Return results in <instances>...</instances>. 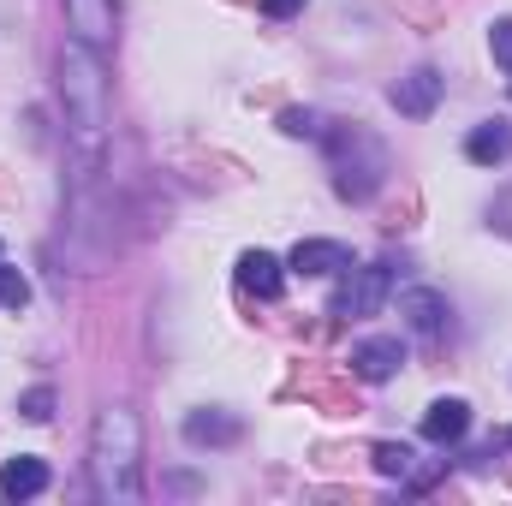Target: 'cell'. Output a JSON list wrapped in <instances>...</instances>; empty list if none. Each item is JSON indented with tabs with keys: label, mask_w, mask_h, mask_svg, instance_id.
<instances>
[{
	"label": "cell",
	"mask_w": 512,
	"mask_h": 506,
	"mask_svg": "<svg viewBox=\"0 0 512 506\" xmlns=\"http://www.w3.org/2000/svg\"><path fill=\"white\" fill-rule=\"evenodd\" d=\"M328 161H334V191L346 197V203H364V197H376L387 179V149L376 131L364 126H340L328 131Z\"/></svg>",
	"instance_id": "3957f363"
},
{
	"label": "cell",
	"mask_w": 512,
	"mask_h": 506,
	"mask_svg": "<svg viewBox=\"0 0 512 506\" xmlns=\"http://www.w3.org/2000/svg\"><path fill=\"white\" fill-rule=\"evenodd\" d=\"M399 364H405V346H399V340H387V334L364 340V346H352V376H358V381H387Z\"/></svg>",
	"instance_id": "ba28073f"
},
{
	"label": "cell",
	"mask_w": 512,
	"mask_h": 506,
	"mask_svg": "<svg viewBox=\"0 0 512 506\" xmlns=\"http://www.w3.org/2000/svg\"><path fill=\"white\" fill-rule=\"evenodd\" d=\"M24 304H30V280L0 262V310H24Z\"/></svg>",
	"instance_id": "2e32d148"
},
{
	"label": "cell",
	"mask_w": 512,
	"mask_h": 506,
	"mask_svg": "<svg viewBox=\"0 0 512 506\" xmlns=\"http://www.w3.org/2000/svg\"><path fill=\"white\" fill-rule=\"evenodd\" d=\"M507 84H512V78H507Z\"/></svg>",
	"instance_id": "44dd1931"
},
{
	"label": "cell",
	"mask_w": 512,
	"mask_h": 506,
	"mask_svg": "<svg viewBox=\"0 0 512 506\" xmlns=\"http://www.w3.org/2000/svg\"><path fill=\"white\" fill-rule=\"evenodd\" d=\"M18 411H24L30 423H48V417H54V387H30V393L18 399Z\"/></svg>",
	"instance_id": "e0dca14e"
},
{
	"label": "cell",
	"mask_w": 512,
	"mask_h": 506,
	"mask_svg": "<svg viewBox=\"0 0 512 506\" xmlns=\"http://www.w3.org/2000/svg\"><path fill=\"white\" fill-rule=\"evenodd\" d=\"M465 155H471L477 167H501V161H512V126L507 120H483V126L465 137Z\"/></svg>",
	"instance_id": "4fadbf2b"
},
{
	"label": "cell",
	"mask_w": 512,
	"mask_h": 506,
	"mask_svg": "<svg viewBox=\"0 0 512 506\" xmlns=\"http://www.w3.org/2000/svg\"><path fill=\"white\" fill-rule=\"evenodd\" d=\"M489 54H495V66L512 72V18H501V24L489 30Z\"/></svg>",
	"instance_id": "ac0fdd59"
},
{
	"label": "cell",
	"mask_w": 512,
	"mask_h": 506,
	"mask_svg": "<svg viewBox=\"0 0 512 506\" xmlns=\"http://www.w3.org/2000/svg\"><path fill=\"white\" fill-rule=\"evenodd\" d=\"M60 102H66V120L72 137L84 149V161L102 155V137H108V72H102V48L90 42H66L60 48Z\"/></svg>",
	"instance_id": "6da1fadb"
},
{
	"label": "cell",
	"mask_w": 512,
	"mask_h": 506,
	"mask_svg": "<svg viewBox=\"0 0 512 506\" xmlns=\"http://www.w3.org/2000/svg\"><path fill=\"white\" fill-rule=\"evenodd\" d=\"M239 435H245V423L227 417V411H191L185 417V441L191 447H233Z\"/></svg>",
	"instance_id": "30bf717a"
},
{
	"label": "cell",
	"mask_w": 512,
	"mask_h": 506,
	"mask_svg": "<svg viewBox=\"0 0 512 506\" xmlns=\"http://www.w3.org/2000/svg\"><path fill=\"white\" fill-rule=\"evenodd\" d=\"M42 489H48V465H42V459L18 453V459L0 465V495H6V501H30V495H42Z\"/></svg>",
	"instance_id": "8fae6325"
},
{
	"label": "cell",
	"mask_w": 512,
	"mask_h": 506,
	"mask_svg": "<svg viewBox=\"0 0 512 506\" xmlns=\"http://www.w3.org/2000/svg\"><path fill=\"white\" fill-rule=\"evenodd\" d=\"M114 0H66V24H72V36L78 42H90V48H108L114 42Z\"/></svg>",
	"instance_id": "8992f818"
},
{
	"label": "cell",
	"mask_w": 512,
	"mask_h": 506,
	"mask_svg": "<svg viewBox=\"0 0 512 506\" xmlns=\"http://www.w3.org/2000/svg\"><path fill=\"white\" fill-rule=\"evenodd\" d=\"M465 429H471V405H465V399H435V405L423 411V441H435V447L465 441Z\"/></svg>",
	"instance_id": "52a82bcc"
},
{
	"label": "cell",
	"mask_w": 512,
	"mask_h": 506,
	"mask_svg": "<svg viewBox=\"0 0 512 506\" xmlns=\"http://www.w3.org/2000/svg\"><path fill=\"white\" fill-rule=\"evenodd\" d=\"M399 310H405V316H411V328H417V334H429V340H435V334H441V322H447V298H441V292H429V286H411V292L399 298Z\"/></svg>",
	"instance_id": "5bb4252c"
},
{
	"label": "cell",
	"mask_w": 512,
	"mask_h": 506,
	"mask_svg": "<svg viewBox=\"0 0 512 506\" xmlns=\"http://www.w3.org/2000/svg\"><path fill=\"white\" fill-rule=\"evenodd\" d=\"M298 6H304V0H262V12H268V18H292Z\"/></svg>",
	"instance_id": "ffe728a7"
},
{
	"label": "cell",
	"mask_w": 512,
	"mask_h": 506,
	"mask_svg": "<svg viewBox=\"0 0 512 506\" xmlns=\"http://www.w3.org/2000/svg\"><path fill=\"white\" fill-rule=\"evenodd\" d=\"M280 126L292 131V137H322V126H316V114H298V108H292V114H286Z\"/></svg>",
	"instance_id": "d6986e66"
},
{
	"label": "cell",
	"mask_w": 512,
	"mask_h": 506,
	"mask_svg": "<svg viewBox=\"0 0 512 506\" xmlns=\"http://www.w3.org/2000/svg\"><path fill=\"white\" fill-rule=\"evenodd\" d=\"M239 286H245V292H256V298H280V286H286V268H280V256L245 251V256H239Z\"/></svg>",
	"instance_id": "7c38bea8"
},
{
	"label": "cell",
	"mask_w": 512,
	"mask_h": 506,
	"mask_svg": "<svg viewBox=\"0 0 512 506\" xmlns=\"http://www.w3.org/2000/svg\"><path fill=\"white\" fill-rule=\"evenodd\" d=\"M441 90H447V78H441L435 66H417V72H405V78L387 90V102H393L405 120H429L435 102H441Z\"/></svg>",
	"instance_id": "5b68a950"
},
{
	"label": "cell",
	"mask_w": 512,
	"mask_h": 506,
	"mask_svg": "<svg viewBox=\"0 0 512 506\" xmlns=\"http://www.w3.org/2000/svg\"><path fill=\"white\" fill-rule=\"evenodd\" d=\"M387 286H393V274H387V262H364V268H346V280H340V292H334V316L340 322H370L376 310L387 304Z\"/></svg>",
	"instance_id": "277c9868"
},
{
	"label": "cell",
	"mask_w": 512,
	"mask_h": 506,
	"mask_svg": "<svg viewBox=\"0 0 512 506\" xmlns=\"http://www.w3.org/2000/svg\"><path fill=\"white\" fill-rule=\"evenodd\" d=\"M352 268V251L340 239H298L292 251V274H346Z\"/></svg>",
	"instance_id": "9c48e42d"
},
{
	"label": "cell",
	"mask_w": 512,
	"mask_h": 506,
	"mask_svg": "<svg viewBox=\"0 0 512 506\" xmlns=\"http://www.w3.org/2000/svg\"><path fill=\"white\" fill-rule=\"evenodd\" d=\"M137 459H143V435H137V417L126 405H108L96 417V435H90V495L96 501H137Z\"/></svg>",
	"instance_id": "7a4b0ae2"
},
{
	"label": "cell",
	"mask_w": 512,
	"mask_h": 506,
	"mask_svg": "<svg viewBox=\"0 0 512 506\" xmlns=\"http://www.w3.org/2000/svg\"><path fill=\"white\" fill-rule=\"evenodd\" d=\"M370 459H376V471H382V477H411V465H417V453H411L405 441H376V453H370Z\"/></svg>",
	"instance_id": "9a60e30c"
}]
</instances>
